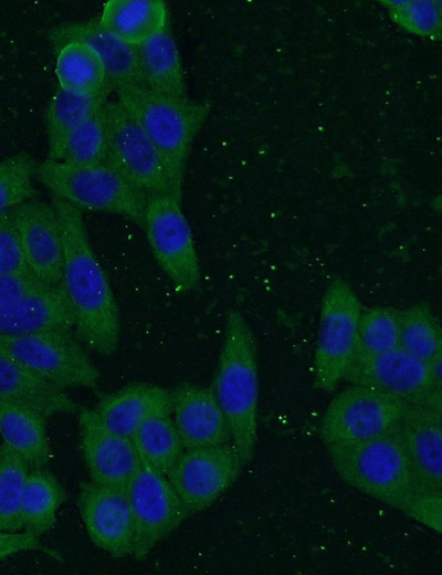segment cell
<instances>
[{
	"label": "cell",
	"mask_w": 442,
	"mask_h": 575,
	"mask_svg": "<svg viewBox=\"0 0 442 575\" xmlns=\"http://www.w3.org/2000/svg\"><path fill=\"white\" fill-rule=\"evenodd\" d=\"M78 510L91 541L110 556L131 555L134 521L126 490L82 482Z\"/></svg>",
	"instance_id": "obj_16"
},
{
	"label": "cell",
	"mask_w": 442,
	"mask_h": 575,
	"mask_svg": "<svg viewBox=\"0 0 442 575\" xmlns=\"http://www.w3.org/2000/svg\"><path fill=\"white\" fill-rule=\"evenodd\" d=\"M59 87L74 95H94L110 85L99 55L83 42H71L56 51Z\"/></svg>",
	"instance_id": "obj_26"
},
{
	"label": "cell",
	"mask_w": 442,
	"mask_h": 575,
	"mask_svg": "<svg viewBox=\"0 0 442 575\" xmlns=\"http://www.w3.org/2000/svg\"><path fill=\"white\" fill-rule=\"evenodd\" d=\"M0 352L60 389L94 388L101 373L71 331L44 330L0 336Z\"/></svg>",
	"instance_id": "obj_6"
},
{
	"label": "cell",
	"mask_w": 442,
	"mask_h": 575,
	"mask_svg": "<svg viewBox=\"0 0 442 575\" xmlns=\"http://www.w3.org/2000/svg\"><path fill=\"white\" fill-rule=\"evenodd\" d=\"M141 227L157 263L175 288L180 292L196 289L200 265L181 200L171 194L148 196Z\"/></svg>",
	"instance_id": "obj_8"
},
{
	"label": "cell",
	"mask_w": 442,
	"mask_h": 575,
	"mask_svg": "<svg viewBox=\"0 0 442 575\" xmlns=\"http://www.w3.org/2000/svg\"><path fill=\"white\" fill-rule=\"evenodd\" d=\"M170 391L172 420L185 449L232 441L228 420L212 388L182 383Z\"/></svg>",
	"instance_id": "obj_18"
},
{
	"label": "cell",
	"mask_w": 442,
	"mask_h": 575,
	"mask_svg": "<svg viewBox=\"0 0 442 575\" xmlns=\"http://www.w3.org/2000/svg\"><path fill=\"white\" fill-rule=\"evenodd\" d=\"M0 398L25 404L46 418L77 412L78 406L60 389L34 376L0 352Z\"/></svg>",
	"instance_id": "obj_24"
},
{
	"label": "cell",
	"mask_w": 442,
	"mask_h": 575,
	"mask_svg": "<svg viewBox=\"0 0 442 575\" xmlns=\"http://www.w3.org/2000/svg\"><path fill=\"white\" fill-rule=\"evenodd\" d=\"M326 449L345 483L380 502L401 511L417 491L397 426L365 441Z\"/></svg>",
	"instance_id": "obj_4"
},
{
	"label": "cell",
	"mask_w": 442,
	"mask_h": 575,
	"mask_svg": "<svg viewBox=\"0 0 442 575\" xmlns=\"http://www.w3.org/2000/svg\"><path fill=\"white\" fill-rule=\"evenodd\" d=\"M45 419L31 406L0 398V436L31 468H44L51 459Z\"/></svg>",
	"instance_id": "obj_23"
},
{
	"label": "cell",
	"mask_w": 442,
	"mask_h": 575,
	"mask_svg": "<svg viewBox=\"0 0 442 575\" xmlns=\"http://www.w3.org/2000/svg\"><path fill=\"white\" fill-rule=\"evenodd\" d=\"M65 499V491L53 473L44 468H31L21 502L23 531L40 539L53 527Z\"/></svg>",
	"instance_id": "obj_27"
},
{
	"label": "cell",
	"mask_w": 442,
	"mask_h": 575,
	"mask_svg": "<svg viewBox=\"0 0 442 575\" xmlns=\"http://www.w3.org/2000/svg\"><path fill=\"white\" fill-rule=\"evenodd\" d=\"M112 90V85H107L94 95H74L56 88L45 114L49 157L73 129L104 107Z\"/></svg>",
	"instance_id": "obj_28"
},
{
	"label": "cell",
	"mask_w": 442,
	"mask_h": 575,
	"mask_svg": "<svg viewBox=\"0 0 442 575\" xmlns=\"http://www.w3.org/2000/svg\"><path fill=\"white\" fill-rule=\"evenodd\" d=\"M36 163L27 153L0 160V213L33 198Z\"/></svg>",
	"instance_id": "obj_35"
},
{
	"label": "cell",
	"mask_w": 442,
	"mask_h": 575,
	"mask_svg": "<svg viewBox=\"0 0 442 575\" xmlns=\"http://www.w3.org/2000/svg\"><path fill=\"white\" fill-rule=\"evenodd\" d=\"M401 511L427 527L441 533L442 491L418 490L408 499Z\"/></svg>",
	"instance_id": "obj_37"
},
{
	"label": "cell",
	"mask_w": 442,
	"mask_h": 575,
	"mask_svg": "<svg viewBox=\"0 0 442 575\" xmlns=\"http://www.w3.org/2000/svg\"><path fill=\"white\" fill-rule=\"evenodd\" d=\"M41 548L42 545L39 537L27 531H0V561L21 552Z\"/></svg>",
	"instance_id": "obj_39"
},
{
	"label": "cell",
	"mask_w": 442,
	"mask_h": 575,
	"mask_svg": "<svg viewBox=\"0 0 442 575\" xmlns=\"http://www.w3.org/2000/svg\"><path fill=\"white\" fill-rule=\"evenodd\" d=\"M135 48L147 90L171 98L188 97L180 53L169 28Z\"/></svg>",
	"instance_id": "obj_25"
},
{
	"label": "cell",
	"mask_w": 442,
	"mask_h": 575,
	"mask_svg": "<svg viewBox=\"0 0 442 575\" xmlns=\"http://www.w3.org/2000/svg\"><path fill=\"white\" fill-rule=\"evenodd\" d=\"M126 492L134 521L131 555L143 560L190 513L167 477L141 460Z\"/></svg>",
	"instance_id": "obj_11"
},
{
	"label": "cell",
	"mask_w": 442,
	"mask_h": 575,
	"mask_svg": "<svg viewBox=\"0 0 442 575\" xmlns=\"http://www.w3.org/2000/svg\"><path fill=\"white\" fill-rule=\"evenodd\" d=\"M94 410L109 429L130 438L148 419L171 415V391L155 384L135 383L102 397Z\"/></svg>",
	"instance_id": "obj_21"
},
{
	"label": "cell",
	"mask_w": 442,
	"mask_h": 575,
	"mask_svg": "<svg viewBox=\"0 0 442 575\" xmlns=\"http://www.w3.org/2000/svg\"><path fill=\"white\" fill-rule=\"evenodd\" d=\"M130 439L140 460L164 475L185 450L170 415L148 419Z\"/></svg>",
	"instance_id": "obj_29"
},
{
	"label": "cell",
	"mask_w": 442,
	"mask_h": 575,
	"mask_svg": "<svg viewBox=\"0 0 442 575\" xmlns=\"http://www.w3.org/2000/svg\"><path fill=\"white\" fill-rule=\"evenodd\" d=\"M344 379L351 385L370 387L408 404L422 402L441 395L431 366L401 347L372 356L355 358Z\"/></svg>",
	"instance_id": "obj_13"
},
{
	"label": "cell",
	"mask_w": 442,
	"mask_h": 575,
	"mask_svg": "<svg viewBox=\"0 0 442 575\" xmlns=\"http://www.w3.org/2000/svg\"><path fill=\"white\" fill-rule=\"evenodd\" d=\"M44 289L48 286L31 276L0 274V304Z\"/></svg>",
	"instance_id": "obj_38"
},
{
	"label": "cell",
	"mask_w": 442,
	"mask_h": 575,
	"mask_svg": "<svg viewBox=\"0 0 442 575\" xmlns=\"http://www.w3.org/2000/svg\"><path fill=\"white\" fill-rule=\"evenodd\" d=\"M105 114L108 129L105 163L147 196L171 194L159 153L129 113L118 101H107Z\"/></svg>",
	"instance_id": "obj_10"
},
{
	"label": "cell",
	"mask_w": 442,
	"mask_h": 575,
	"mask_svg": "<svg viewBox=\"0 0 442 575\" xmlns=\"http://www.w3.org/2000/svg\"><path fill=\"white\" fill-rule=\"evenodd\" d=\"M107 149L108 129L104 105L73 129L49 159L75 165L101 164L106 161Z\"/></svg>",
	"instance_id": "obj_31"
},
{
	"label": "cell",
	"mask_w": 442,
	"mask_h": 575,
	"mask_svg": "<svg viewBox=\"0 0 442 575\" xmlns=\"http://www.w3.org/2000/svg\"><path fill=\"white\" fill-rule=\"evenodd\" d=\"M397 427L413 471L417 491H442L441 395L408 404Z\"/></svg>",
	"instance_id": "obj_17"
},
{
	"label": "cell",
	"mask_w": 442,
	"mask_h": 575,
	"mask_svg": "<svg viewBox=\"0 0 442 575\" xmlns=\"http://www.w3.org/2000/svg\"><path fill=\"white\" fill-rule=\"evenodd\" d=\"M35 176L54 197L81 211L113 213L143 226L148 196L107 163L75 165L48 158L36 164Z\"/></svg>",
	"instance_id": "obj_5"
},
{
	"label": "cell",
	"mask_w": 442,
	"mask_h": 575,
	"mask_svg": "<svg viewBox=\"0 0 442 575\" xmlns=\"http://www.w3.org/2000/svg\"><path fill=\"white\" fill-rule=\"evenodd\" d=\"M389 19L402 31L428 41L442 38L440 0H380Z\"/></svg>",
	"instance_id": "obj_34"
},
{
	"label": "cell",
	"mask_w": 442,
	"mask_h": 575,
	"mask_svg": "<svg viewBox=\"0 0 442 575\" xmlns=\"http://www.w3.org/2000/svg\"><path fill=\"white\" fill-rule=\"evenodd\" d=\"M73 326L74 314L62 284L0 304V336L71 331Z\"/></svg>",
	"instance_id": "obj_20"
},
{
	"label": "cell",
	"mask_w": 442,
	"mask_h": 575,
	"mask_svg": "<svg viewBox=\"0 0 442 575\" xmlns=\"http://www.w3.org/2000/svg\"><path fill=\"white\" fill-rule=\"evenodd\" d=\"M243 466L231 441L183 450L166 477L191 515L224 493Z\"/></svg>",
	"instance_id": "obj_12"
},
{
	"label": "cell",
	"mask_w": 442,
	"mask_h": 575,
	"mask_svg": "<svg viewBox=\"0 0 442 575\" xmlns=\"http://www.w3.org/2000/svg\"><path fill=\"white\" fill-rule=\"evenodd\" d=\"M12 213L31 274L48 288L61 285L63 242L53 205L31 198L12 208Z\"/></svg>",
	"instance_id": "obj_15"
},
{
	"label": "cell",
	"mask_w": 442,
	"mask_h": 575,
	"mask_svg": "<svg viewBox=\"0 0 442 575\" xmlns=\"http://www.w3.org/2000/svg\"><path fill=\"white\" fill-rule=\"evenodd\" d=\"M361 304L351 286L340 278L327 285L318 320L314 353V387L333 391L354 358Z\"/></svg>",
	"instance_id": "obj_7"
},
{
	"label": "cell",
	"mask_w": 442,
	"mask_h": 575,
	"mask_svg": "<svg viewBox=\"0 0 442 575\" xmlns=\"http://www.w3.org/2000/svg\"><path fill=\"white\" fill-rule=\"evenodd\" d=\"M56 52L71 42H83L102 59L113 90L122 86L146 88L136 48L106 31L97 20L69 22L50 30Z\"/></svg>",
	"instance_id": "obj_19"
},
{
	"label": "cell",
	"mask_w": 442,
	"mask_h": 575,
	"mask_svg": "<svg viewBox=\"0 0 442 575\" xmlns=\"http://www.w3.org/2000/svg\"><path fill=\"white\" fill-rule=\"evenodd\" d=\"M123 42L137 46L169 28L167 4L162 0H108L97 20Z\"/></svg>",
	"instance_id": "obj_22"
},
{
	"label": "cell",
	"mask_w": 442,
	"mask_h": 575,
	"mask_svg": "<svg viewBox=\"0 0 442 575\" xmlns=\"http://www.w3.org/2000/svg\"><path fill=\"white\" fill-rule=\"evenodd\" d=\"M80 446L91 481L127 490L140 466L129 437L109 429L94 409L77 410Z\"/></svg>",
	"instance_id": "obj_14"
},
{
	"label": "cell",
	"mask_w": 442,
	"mask_h": 575,
	"mask_svg": "<svg viewBox=\"0 0 442 575\" xmlns=\"http://www.w3.org/2000/svg\"><path fill=\"white\" fill-rule=\"evenodd\" d=\"M0 274L34 278L23 254L12 209L0 213Z\"/></svg>",
	"instance_id": "obj_36"
},
{
	"label": "cell",
	"mask_w": 442,
	"mask_h": 575,
	"mask_svg": "<svg viewBox=\"0 0 442 575\" xmlns=\"http://www.w3.org/2000/svg\"><path fill=\"white\" fill-rule=\"evenodd\" d=\"M52 205L61 227L62 285L74 314L76 338L101 355H112L120 333L112 285L90 243L82 211L54 196Z\"/></svg>",
	"instance_id": "obj_1"
},
{
	"label": "cell",
	"mask_w": 442,
	"mask_h": 575,
	"mask_svg": "<svg viewBox=\"0 0 442 575\" xmlns=\"http://www.w3.org/2000/svg\"><path fill=\"white\" fill-rule=\"evenodd\" d=\"M407 405L394 396L352 385L329 402L320 422L322 440L332 447L378 437L398 425Z\"/></svg>",
	"instance_id": "obj_9"
},
{
	"label": "cell",
	"mask_w": 442,
	"mask_h": 575,
	"mask_svg": "<svg viewBox=\"0 0 442 575\" xmlns=\"http://www.w3.org/2000/svg\"><path fill=\"white\" fill-rule=\"evenodd\" d=\"M212 390L228 420L232 443L248 464L257 439V355L254 334L238 310L227 314Z\"/></svg>",
	"instance_id": "obj_2"
},
{
	"label": "cell",
	"mask_w": 442,
	"mask_h": 575,
	"mask_svg": "<svg viewBox=\"0 0 442 575\" xmlns=\"http://www.w3.org/2000/svg\"><path fill=\"white\" fill-rule=\"evenodd\" d=\"M31 467L6 442L0 445V531H23L21 502Z\"/></svg>",
	"instance_id": "obj_32"
},
{
	"label": "cell",
	"mask_w": 442,
	"mask_h": 575,
	"mask_svg": "<svg viewBox=\"0 0 442 575\" xmlns=\"http://www.w3.org/2000/svg\"><path fill=\"white\" fill-rule=\"evenodd\" d=\"M400 322L401 311L394 307L371 306L361 310L352 359L399 347Z\"/></svg>",
	"instance_id": "obj_33"
},
{
	"label": "cell",
	"mask_w": 442,
	"mask_h": 575,
	"mask_svg": "<svg viewBox=\"0 0 442 575\" xmlns=\"http://www.w3.org/2000/svg\"><path fill=\"white\" fill-rule=\"evenodd\" d=\"M399 347L429 365L442 359L441 327L428 304L401 311Z\"/></svg>",
	"instance_id": "obj_30"
},
{
	"label": "cell",
	"mask_w": 442,
	"mask_h": 575,
	"mask_svg": "<svg viewBox=\"0 0 442 575\" xmlns=\"http://www.w3.org/2000/svg\"><path fill=\"white\" fill-rule=\"evenodd\" d=\"M115 91L117 101L159 153L171 194L181 200L186 161L210 113V102L171 98L141 87L122 86Z\"/></svg>",
	"instance_id": "obj_3"
}]
</instances>
